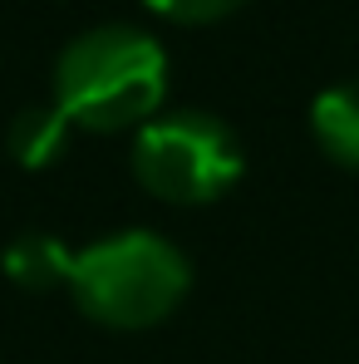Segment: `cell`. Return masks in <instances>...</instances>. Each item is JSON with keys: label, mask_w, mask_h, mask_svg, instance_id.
<instances>
[{"label": "cell", "mask_w": 359, "mask_h": 364, "mask_svg": "<svg viewBox=\"0 0 359 364\" xmlns=\"http://www.w3.org/2000/svg\"><path fill=\"white\" fill-rule=\"evenodd\" d=\"M69 143V119L60 109H25L20 119L10 123V153L20 168H50Z\"/></svg>", "instance_id": "8992f818"}, {"label": "cell", "mask_w": 359, "mask_h": 364, "mask_svg": "<svg viewBox=\"0 0 359 364\" xmlns=\"http://www.w3.org/2000/svg\"><path fill=\"white\" fill-rule=\"evenodd\" d=\"M168 94V55L133 25H99L64 45L55 60V109L69 128L119 133L158 119Z\"/></svg>", "instance_id": "6da1fadb"}, {"label": "cell", "mask_w": 359, "mask_h": 364, "mask_svg": "<svg viewBox=\"0 0 359 364\" xmlns=\"http://www.w3.org/2000/svg\"><path fill=\"white\" fill-rule=\"evenodd\" d=\"M315 143L340 163L359 173V84H335L310 104Z\"/></svg>", "instance_id": "5b68a950"}, {"label": "cell", "mask_w": 359, "mask_h": 364, "mask_svg": "<svg viewBox=\"0 0 359 364\" xmlns=\"http://www.w3.org/2000/svg\"><path fill=\"white\" fill-rule=\"evenodd\" d=\"M241 0H148V10L168 15V20H182V25H207V20H222L232 15Z\"/></svg>", "instance_id": "52a82bcc"}, {"label": "cell", "mask_w": 359, "mask_h": 364, "mask_svg": "<svg viewBox=\"0 0 359 364\" xmlns=\"http://www.w3.org/2000/svg\"><path fill=\"white\" fill-rule=\"evenodd\" d=\"M192 286V266L158 232H114L74 251L69 296L109 330H148L168 320Z\"/></svg>", "instance_id": "7a4b0ae2"}, {"label": "cell", "mask_w": 359, "mask_h": 364, "mask_svg": "<svg viewBox=\"0 0 359 364\" xmlns=\"http://www.w3.org/2000/svg\"><path fill=\"white\" fill-rule=\"evenodd\" d=\"M133 178L163 202L202 207L241 178V143L212 114H163L133 138Z\"/></svg>", "instance_id": "3957f363"}, {"label": "cell", "mask_w": 359, "mask_h": 364, "mask_svg": "<svg viewBox=\"0 0 359 364\" xmlns=\"http://www.w3.org/2000/svg\"><path fill=\"white\" fill-rule=\"evenodd\" d=\"M69 271H74V251L50 232H25V237H15L5 246V276L25 291L69 286Z\"/></svg>", "instance_id": "277c9868"}]
</instances>
